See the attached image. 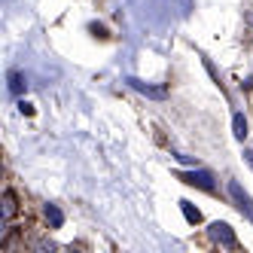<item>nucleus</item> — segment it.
I'll return each mask as SVG.
<instances>
[{"instance_id": "nucleus-10", "label": "nucleus", "mask_w": 253, "mask_h": 253, "mask_svg": "<svg viewBox=\"0 0 253 253\" xmlns=\"http://www.w3.org/2000/svg\"><path fill=\"white\" fill-rule=\"evenodd\" d=\"M244 159H247V165L253 168V150H244Z\"/></svg>"}, {"instance_id": "nucleus-3", "label": "nucleus", "mask_w": 253, "mask_h": 253, "mask_svg": "<svg viewBox=\"0 0 253 253\" xmlns=\"http://www.w3.org/2000/svg\"><path fill=\"white\" fill-rule=\"evenodd\" d=\"M229 195H232L235 208H238V211L247 216V220H253V202H250V195L241 189V183H238V180H232V183H229Z\"/></svg>"}, {"instance_id": "nucleus-7", "label": "nucleus", "mask_w": 253, "mask_h": 253, "mask_svg": "<svg viewBox=\"0 0 253 253\" xmlns=\"http://www.w3.org/2000/svg\"><path fill=\"white\" fill-rule=\"evenodd\" d=\"M232 134L238 137V140H244L250 131H247V116L244 113H235V119H232Z\"/></svg>"}, {"instance_id": "nucleus-2", "label": "nucleus", "mask_w": 253, "mask_h": 253, "mask_svg": "<svg viewBox=\"0 0 253 253\" xmlns=\"http://www.w3.org/2000/svg\"><path fill=\"white\" fill-rule=\"evenodd\" d=\"M177 180H183V183H189V186H198V189H205V192L216 189L211 171H186V174H177Z\"/></svg>"}, {"instance_id": "nucleus-1", "label": "nucleus", "mask_w": 253, "mask_h": 253, "mask_svg": "<svg viewBox=\"0 0 253 253\" xmlns=\"http://www.w3.org/2000/svg\"><path fill=\"white\" fill-rule=\"evenodd\" d=\"M211 238L220 244V247H226V250H235L238 247V238H235V232H232V226L229 223H211Z\"/></svg>"}, {"instance_id": "nucleus-6", "label": "nucleus", "mask_w": 253, "mask_h": 253, "mask_svg": "<svg viewBox=\"0 0 253 253\" xmlns=\"http://www.w3.org/2000/svg\"><path fill=\"white\" fill-rule=\"evenodd\" d=\"M46 220H49L52 229H61V226H64V213H61V208H58V205H46Z\"/></svg>"}, {"instance_id": "nucleus-4", "label": "nucleus", "mask_w": 253, "mask_h": 253, "mask_svg": "<svg viewBox=\"0 0 253 253\" xmlns=\"http://www.w3.org/2000/svg\"><path fill=\"white\" fill-rule=\"evenodd\" d=\"M125 83H128L131 88H137L140 95H147V98H159V101H162V98L168 95V88H165V85H150V83H143V80H137V77H128Z\"/></svg>"}, {"instance_id": "nucleus-9", "label": "nucleus", "mask_w": 253, "mask_h": 253, "mask_svg": "<svg viewBox=\"0 0 253 253\" xmlns=\"http://www.w3.org/2000/svg\"><path fill=\"white\" fill-rule=\"evenodd\" d=\"M12 213H15V195L6 192L3 195V216H12Z\"/></svg>"}, {"instance_id": "nucleus-5", "label": "nucleus", "mask_w": 253, "mask_h": 253, "mask_svg": "<svg viewBox=\"0 0 253 253\" xmlns=\"http://www.w3.org/2000/svg\"><path fill=\"white\" fill-rule=\"evenodd\" d=\"M25 85H28V80H25L22 70H9V92H12V95H22Z\"/></svg>"}, {"instance_id": "nucleus-8", "label": "nucleus", "mask_w": 253, "mask_h": 253, "mask_svg": "<svg viewBox=\"0 0 253 253\" xmlns=\"http://www.w3.org/2000/svg\"><path fill=\"white\" fill-rule=\"evenodd\" d=\"M180 211H183L186 223H202V211H198V208H192L189 202H180Z\"/></svg>"}]
</instances>
